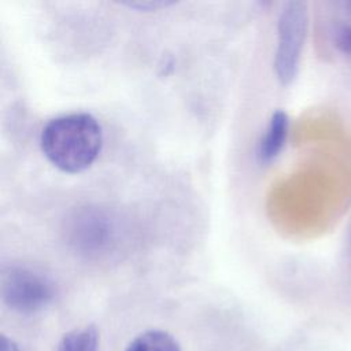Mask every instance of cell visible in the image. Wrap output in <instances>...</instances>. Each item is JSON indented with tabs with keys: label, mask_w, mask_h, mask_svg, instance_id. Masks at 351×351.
Here are the masks:
<instances>
[{
	"label": "cell",
	"mask_w": 351,
	"mask_h": 351,
	"mask_svg": "<svg viewBox=\"0 0 351 351\" xmlns=\"http://www.w3.org/2000/svg\"><path fill=\"white\" fill-rule=\"evenodd\" d=\"M346 7H347V10H348V12H351V1H348L347 4H346Z\"/></svg>",
	"instance_id": "cell-11"
},
{
	"label": "cell",
	"mask_w": 351,
	"mask_h": 351,
	"mask_svg": "<svg viewBox=\"0 0 351 351\" xmlns=\"http://www.w3.org/2000/svg\"><path fill=\"white\" fill-rule=\"evenodd\" d=\"M333 45L343 53L351 55V23L344 21H335L329 29Z\"/></svg>",
	"instance_id": "cell-8"
},
{
	"label": "cell",
	"mask_w": 351,
	"mask_h": 351,
	"mask_svg": "<svg viewBox=\"0 0 351 351\" xmlns=\"http://www.w3.org/2000/svg\"><path fill=\"white\" fill-rule=\"evenodd\" d=\"M126 351H181V348L170 333L151 329L134 337Z\"/></svg>",
	"instance_id": "cell-6"
},
{
	"label": "cell",
	"mask_w": 351,
	"mask_h": 351,
	"mask_svg": "<svg viewBox=\"0 0 351 351\" xmlns=\"http://www.w3.org/2000/svg\"><path fill=\"white\" fill-rule=\"evenodd\" d=\"M122 5H126L129 8L137 10V11H158L170 5H174L176 1H167V0H136V1H122Z\"/></svg>",
	"instance_id": "cell-9"
},
{
	"label": "cell",
	"mask_w": 351,
	"mask_h": 351,
	"mask_svg": "<svg viewBox=\"0 0 351 351\" xmlns=\"http://www.w3.org/2000/svg\"><path fill=\"white\" fill-rule=\"evenodd\" d=\"M103 128L89 112L59 115L43 128L40 147L52 166L77 174L89 169L103 148Z\"/></svg>",
	"instance_id": "cell-1"
},
{
	"label": "cell",
	"mask_w": 351,
	"mask_h": 351,
	"mask_svg": "<svg viewBox=\"0 0 351 351\" xmlns=\"http://www.w3.org/2000/svg\"><path fill=\"white\" fill-rule=\"evenodd\" d=\"M0 351H19L18 346L8 337L1 336V343H0Z\"/></svg>",
	"instance_id": "cell-10"
},
{
	"label": "cell",
	"mask_w": 351,
	"mask_h": 351,
	"mask_svg": "<svg viewBox=\"0 0 351 351\" xmlns=\"http://www.w3.org/2000/svg\"><path fill=\"white\" fill-rule=\"evenodd\" d=\"M288 129H289L288 114L282 110H276L270 115L266 129L258 141L256 159L261 165H267L280 155L287 141Z\"/></svg>",
	"instance_id": "cell-5"
},
{
	"label": "cell",
	"mask_w": 351,
	"mask_h": 351,
	"mask_svg": "<svg viewBox=\"0 0 351 351\" xmlns=\"http://www.w3.org/2000/svg\"><path fill=\"white\" fill-rule=\"evenodd\" d=\"M307 26V4L298 0L285 3L278 16V40L274 55V71L282 85H289L298 74Z\"/></svg>",
	"instance_id": "cell-4"
},
{
	"label": "cell",
	"mask_w": 351,
	"mask_h": 351,
	"mask_svg": "<svg viewBox=\"0 0 351 351\" xmlns=\"http://www.w3.org/2000/svg\"><path fill=\"white\" fill-rule=\"evenodd\" d=\"M0 292L10 310L29 315L44 310L53 302L56 287L40 270L27 266H10L1 274Z\"/></svg>",
	"instance_id": "cell-3"
},
{
	"label": "cell",
	"mask_w": 351,
	"mask_h": 351,
	"mask_svg": "<svg viewBox=\"0 0 351 351\" xmlns=\"http://www.w3.org/2000/svg\"><path fill=\"white\" fill-rule=\"evenodd\" d=\"M63 234L67 247L78 256L100 259L118 248L122 228L114 211L86 204L77 207L66 217Z\"/></svg>",
	"instance_id": "cell-2"
},
{
	"label": "cell",
	"mask_w": 351,
	"mask_h": 351,
	"mask_svg": "<svg viewBox=\"0 0 351 351\" xmlns=\"http://www.w3.org/2000/svg\"><path fill=\"white\" fill-rule=\"evenodd\" d=\"M56 351H99V332L95 325H86L66 333Z\"/></svg>",
	"instance_id": "cell-7"
}]
</instances>
